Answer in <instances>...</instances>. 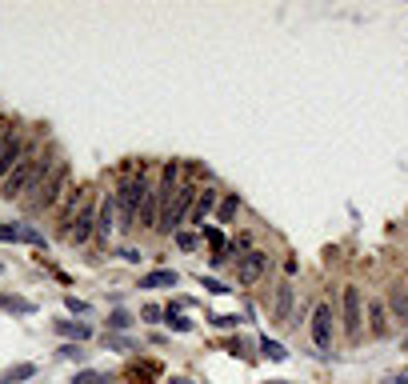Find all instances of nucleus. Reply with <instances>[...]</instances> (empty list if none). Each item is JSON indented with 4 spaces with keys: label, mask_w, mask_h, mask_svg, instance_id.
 Wrapping results in <instances>:
<instances>
[{
    "label": "nucleus",
    "mask_w": 408,
    "mask_h": 384,
    "mask_svg": "<svg viewBox=\"0 0 408 384\" xmlns=\"http://www.w3.org/2000/svg\"><path fill=\"white\" fill-rule=\"evenodd\" d=\"M68 188H73V168H68V161H56V156H40L37 180H32V185H28V192H25L28 216L52 212L64 197H68Z\"/></svg>",
    "instance_id": "f257e3e1"
},
{
    "label": "nucleus",
    "mask_w": 408,
    "mask_h": 384,
    "mask_svg": "<svg viewBox=\"0 0 408 384\" xmlns=\"http://www.w3.org/2000/svg\"><path fill=\"white\" fill-rule=\"evenodd\" d=\"M149 188H152V176L144 164L120 173V180L112 188V197H116V228L120 233H136V216H140V204L149 197Z\"/></svg>",
    "instance_id": "f03ea898"
},
{
    "label": "nucleus",
    "mask_w": 408,
    "mask_h": 384,
    "mask_svg": "<svg viewBox=\"0 0 408 384\" xmlns=\"http://www.w3.org/2000/svg\"><path fill=\"white\" fill-rule=\"evenodd\" d=\"M340 328H345L348 340H360V333H364V297H360V285L340 288Z\"/></svg>",
    "instance_id": "7ed1b4c3"
},
{
    "label": "nucleus",
    "mask_w": 408,
    "mask_h": 384,
    "mask_svg": "<svg viewBox=\"0 0 408 384\" xmlns=\"http://www.w3.org/2000/svg\"><path fill=\"white\" fill-rule=\"evenodd\" d=\"M32 152H37L32 140H20L16 128H4V132H0V180H8V173H13L25 156H32Z\"/></svg>",
    "instance_id": "20e7f679"
},
{
    "label": "nucleus",
    "mask_w": 408,
    "mask_h": 384,
    "mask_svg": "<svg viewBox=\"0 0 408 384\" xmlns=\"http://www.w3.org/2000/svg\"><path fill=\"white\" fill-rule=\"evenodd\" d=\"M297 285L292 280H276L272 285V300H268V312H272V321L280 324V328H292L297 324Z\"/></svg>",
    "instance_id": "39448f33"
},
{
    "label": "nucleus",
    "mask_w": 408,
    "mask_h": 384,
    "mask_svg": "<svg viewBox=\"0 0 408 384\" xmlns=\"http://www.w3.org/2000/svg\"><path fill=\"white\" fill-rule=\"evenodd\" d=\"M309 336H312V345L321 348V352H333L336 345V316H333V304H316L309 316Z\"/></svg>",
    "instance_id": "423d86ee"
},
{
    "label": "nucleus",
    "mask_w": 408,
    "mask_h": 384,
    "mask_svg": "<svg viewBox=\"0 0 408 384\" xmlns=\"http://www.w3.org/2000/svg\"><path fill=\"white\" fill-rule=\"evenodd\" d=\"M264 273H268V252H264V248H252V252H245V256L233 264V276H236V285L240 288L260 285Z\"/></svg>",
    "instance_id": "0eeeda50"
},
{
    "label": "nucleus",
    "mask_w": 408,
    "mask_h": 384,
    "mask_svg": "<svg viewBox=\"0 0 408 384\" xmlns=\"http://www.w3.org/2000/svg\"><path fill=\"white\" fill-rule=\"evenodd\" d=\"M37 164H40V156H37V152H32V156H25V161L16 164L13 173H8V180H4V188H0V192H4L8 200H25L28 185L37 180Z\"/></svg>",
    "instance_id": "6e6552de"
},
{
    "label": "nucleus",
    "mask_w": 408,
    "mask_h": 384,
    "mask_svg": "<svg viewBox=\"0 0 408 384\" xmlns=\"http://www.w3.org/2000/svg\"><path fill=\"white\" fill-rule=\"evenodd\" d=\"M221 188L216 185H200V192H197V204H192V216H188V224H197V233L209 224V216H216V204H221Z\"/></svg>",
    "instance_id": "1a4fd4ad"
},
{
    "label": "nucleus",
    "mask_w": 408,
    "mask_h": 384,
    "mask_svg": "<svg viewBox=\"0 0 408 384\" xmlns=\"http://www.w3.org/2000/svg\"><path fill=\"white\" fill-rule=\"evenodd\" d=\"M85 188H68V197L61 200V204H56V233L64 236V240H68V228H73V221H76V212L85 209Z\"/></svg>",
    "instance_id": "9d476101"
},
{
    "label": "nucleus",
    "mask_w": 408,
    "mask_h": 384,
    "mask_svg": "<svg viewBox=\"0 0 408 384\" xmlns=\"http://www.w3.org/2000/svg\"><path fill=\"white\" fill-rule=\"evenodd\" d=\"M97 236V212H92V204L85 200V209L76 212V221H73V228H68V244H88Z\"/></svg>",
    "instance_id": "9b49d317"
},
{
    "label": "nucleus",
    "mask_w": 408,
    "mask_h": 384,
    "mask_svg": "<svg viewBox=\"0 0 408 384\" xmlns=\"http://www.w3.org/2000/svg\"><path fill=\"white\" fill-rule=\"evenodd\" d=\"M384 309H388V316H392L400 328H408V288H404V280H400V285H388Z\"/></svg>",
    "instance_id": "f8f14e48"
},
{
    "label": "nucleus",
    "mask_w": 408,
    "mask_h": 384,
    "mask_svg": "<svg viewBox=\"0 0 408 384\" xmlns=\"http://www.w3.org/2000/svg\"><path fill=\"white\" fill-rule=\"evenodd\" d=\"M156 221H161V188H156V180H152L149 197H144V204H140V216H136V228L156 233Z\"/></svg>",
    "instance_id": "ddd939ff"
},
{
    "label": "nucleus",
    "mask_w": 408,
    "mask_h": 384,
    "mask_svg": "<svg viewBox=\"0 0 408 384\" xmlns=\"http://www.w3.org/2000/svg\"><path fill=\"white\" fill-rule=\"evenodd\" d=\"M388 333H392V316H388V309H384V300L372 297L369 300V336L372 340H384Z\"/></svg>",
    "instance_id": "4468645a"
},
{
    "label": "nucleus",
    "mask_w": 408,
    "mask_h": 384,
    "mask_svg": "<svg viewBox=\"0 0 408 384\" xmlns=\"http://www.w3.org/2000/svg\"><path fill=\"white\" fill-rule=\"evenodd\" d=\"M0 240L4 244H44L40 228H32V224H0Z\"/></svg>",
    "instance_id": "2eb2a0df"
},
{
    "label": "nucleus",
    "mask_w": 408,
    "mask_h": 384,
    "mask_svg": "<svg viewBox=\"0 0 408 384\" xmlns=\"http://www.w3.org/2000/svg\"><path fill=\"white\" fill-rule=\"evenodd\" d=\"M112 233H116V197L104 192V197H100V209H97V236L109 240Z\"/></svg>",
    "instance_id": "dca6fc26"
},
{
    "label": "nucleus",
    "mask_w": 408,
    "mask_h": 384,
    "mask_svg": "<svg viewBox=\"0 0 408 384\" xmlns=\"http://www.w3.org/2000/svg\"><path fill=\"white\" fill-rule=\"evenodd\" d=\"M52 328H56L68 345H85L88 336H92V324L88 321H52Z\"/></svg>",
    "instance_id": "f3484780"
},
{
    "label": "nucleus",
    "mask_w": 408,
    "mask_h": 384,
    "mask_svg": "<svg viewBox=\"0 0 408 384\" xmlns=\"http://www.w3.org/2000/svg\"><path fill=\"white\" fill-rule=\"evenodd\" d=\"M176 285H180L176 268H152V273L140 276V288H176Z\"/></svg>",
    "instance_id": "a211bd4d"
},
{
    "label": "nucleus",
    "mask_w": 408,
    "mask_h": 384,
    "mask_svg": "<svg viewBox=\"0 0 408 384\" xmlns=\"http://www.w3.org/2000/svg\"><path fill=\"white\" fill-rule=\"evenodd\" d=\"M245 209V200L236 197V192H224L221 204H216V228H224V224H233L236 221V212Z\"/></svg>",
    "instance_id": "6ab92c4d"
},
{
    "label": "nucleus",
    "mask_w": 408,
    "mask_h": 384,
    "mask_svg": "<svg viewBox=\"0 0 408 384\" xmlns=\"http://www.w3.org/2000/svg\"><path fill=\"white\" fill-rule=\"evenodd\" d=\"M200 240H209L212 256H228V233H224V228H216V224H204V228H200ZM228 261H233V256H228Z\"/></svg>",
    "instance_id": "aec40b11"
},
{
    "label": "nucleus",
    "mask_w": 408,
    "mask_h": 384,
    "mask_svg": "<svg viewBox=\"0 0 408 384\" xmlns=\"http://www.w3.org/2000/svg\"><path fill=\"white\" fill-rule=\"evenodd\" d=\"M0 309L4 312H16V316H32L37 312V304L25 297H16V292H0Z\"/></svg>",
    "instance_id": "412c9836"
},
{
    "label": "nucleus",
    "mask_w": 408,
    "mask_h": 384,
    "mask_svg": "<svg viewBox=\"0 0 408 384\" xmlns=\"http://www.w3.org/2000/svg\"><path fill=\"white\" fill-rule=\"evenodd\" d=\"M164 324H168V328H173V333H192V328H197V324L188 321L185 312L176 309V304H168V309H164Z\"/></svg>",
    "instance_id": "4be33fe9"
},
{
    "label": "nucleus",
    "mask_w": 408,
    "mask_h": 384,
    "mask_svg": "<svg viewBox=\"0 0 408 384\" xmlns=\"http://www.w3.org/2000/svg\"><path fill=\"white\" fill-rule=\"evenodd\" d=\"M37 376V364H13V368L0 372V384H20V380H32Z\"/></svg>",
    "instance_id": "5701e85b"
},
{
    "label": "nucleus",
    "mask_w": 408,
    "mask_h": 384,
    "mask_svg": "<svg viewBox=\"0 0 408 384\" xmlns=\"http://www.w3.org/2000/svg\"><path fill=\"white\" fill-rule=\"evenodd\" d=\"M256 348H260V357L276 360V364H280V360H288V348L280 345V340H272V336H260V340H256Z\"/></svg>",
    "instance_id": "b1692460"
},
{
    "label": "nucleus",
    "mask_w": 408,
    "mask_h": 384,
    "mask_svg": "<svg viewBox=\"0 0 408 384\" xmlns=\"http://www.w3.org/2000/svg\"><path fill=\"white\" fill-rule=\"evenodd\" d=\"M132 312H124V309H112L109 312V333H128V328H132Z\"/></svg>",
    "instance_id": "393cba45"
},
{
    "label": "nucleus",
    "mask_w": 408,
    "mask_h": 384,
    "mask_svg": "<svg viewBox=\"0 0 408 384\" xmlns=\"http://www.w3.org/2000/svg\"><path fill=\"white\" fill-rule=\"evenodd\" d=\"M73 384H112L109 372H100V368H80L73 376Z\"/></svg>",
    "instance_id": "a878e982"
},
{
    "label": "nucleus",
    "mask_w": 408,
    "mask_h": 384,
    "mask_svg": "<svg viewBox=\"0 0 408 384\" xmlns=\"http://www.w3.org/2000/svg\"><path fill=\"white\" fill-rule=\"evenodd\" d=\"M104 348H109V352H136V345L120 333H104Z\"/></svg>",
    "instance_id": "bb28decb"
},
{
    "label": "nucleus",
    "mask_w": 408,
    "mask_h": 384,
    "mask_svg": "<svg viewBox=\"0 0 408 384\" xmlns=\"http://www.w3.org/2000/svg\"><path fill=\"white\" fill-rule=\"evenodd\" d=\"M173 244L180 248V252H197V248H200V233H188V228H180V233L173 236Z\"/></svg>",
    "instance_id": "cd10ccee"
},
{
    "label": "nucleus",
    "mask_w": 408,
    "mask_h": 384,
    "mask_svg": "<svg viewBox=\"0 0 408 384\" xmlns=\"http://www.w3.org/2000/svg\"><path fill=\"white\" fill-rule=\"evenodd\" d=\"M197 280H200V288H209L212 297H228V292H233V285H224V280H216V276H204V273H200Z\"/></svg>",
    "instance_id": "c85d7f7f"
},
{
    "label": "nucleus",
    "mask_w": 408,
    "mask_h": 384,
    "mask_svg": "<svg viewBox=\"0 0 408 384\" xmlns=\"http://www.w3.org/2000/svg\"><path fill=\"white\" fill-rule=\"evenodd\" d=\"M252 340H245V336H233V340H228V352H233V357H240V360H252Z\"/></svg>",
    "instance_id": "c756f323"
},
{
    "label": "nucleus",
    "mask_w": 408,
    "mask_h": 384,
    "mask_svg": "<svg viewBox=\"0 0 408 384\" xmlns=\"http://www.w3.org/2000/svg\"><path fill=\"white\" fill-rule=\"evenodd\" d=\"M140 321L144 324H164V309L161 304H144V309H140Z\"/></svg>",
    "instance_id": "7c9ffc66"
},
{
    "label": "nucleus",
    "mask_w": 408,
    "mask_h": 384,
    "mask_svg": "<svg viewBox=\"0 0 408 384\" xmlns=\"http://www.w3.org/2000/svg\"><path fill=\"white\" fill-rule=\"evenodd\" d=\"M212 328H240V316L236 312H228V316H209Z\"/></svg>",
    "instance_id": "2f4dec72"
},
{
    "label": "nucleus",
    "mask_w": 408,
    "mask_h": 384,
    "mask_svg": "<svg viewBox=\"0 0 408 384\" xmlns=\"http://www.w3.org/2000/svg\"><path fill=\"white\" fill-rule=\"evenodd\" d=\"M61 357H64V360H76V364H80V360H85L88 352H85V345H61Z\"/></svg>",
    "instance_id": "473e14b6"
},
{
    "label": "nucleus",
    "mask_w": 408,
    "mask_h": 384,
    "mask_svg": "<svg viewBox=\"0 0 408 384\" xmlns=\"http://www.w3.org/2000/svg\"><path fill=\"white\" fill-rule=\"evenodd\" d=\"M64 309L73 312V316H88V304L80 297H64Z\"/></svg>",
    "instance_id": "72a5a7b5"
},
{
    "label": "nucleus",
    "mask_w": 408,
    "mask_h": 384,
    "mask_svg": "<svg viewBox=\"0 0 408 384\" xmlns=\"http://www.w3.org/2000/svg\"><path fill=\"white\" fill-rule=\"evenodd\" d=\"M120 261H128V264H140V248H120Z\"/></svg>",
    "instance_id": "f704fd0d"
},
{
    "label": "nucleus",
    "mask_w": 408,
    "mask_h": 384,
    "mask_svg": "<svg viewBox=\"0 0 408 384\" xmlns=\"http://www.w3.org/2000/svg\"><path fill=\"white\" fill-rule=\"evenodd\" d=\"M384 384H408V376H388Z\"/></svg>",
    "instance_id": "c9c22d12"
},
{
    "label": "nucleus",
    "mask_w": 408,
    "mask_h": 384,
    "mask_svg": "<svg viewBox=\"0 0 408 384\" xmlns=\"http://www.w3.org/2000/svg\"><path fill=\"white\" fill-rule=\"evenodd\" d=\"M173 384H197V380H188V376H173Z\"/></svg>",
    "instance_id": "e433bc0d"
},
{
    "label": "nucleus",
    "mask_w": 408,
    "mask_h": 384,
    "mask_svg": "<svg viewBox=\"0 0 408 384\" xmlns=\"http://www.w3.org/2000/svg\"><path fill=\"white\" fill-rule=\"evenodd\" d=\"M268 384H288V380H268Z\"/></svg>",
    "instance_id": "4c0bfd02"
},
{
    "label": "nucleus",
    "mask_w": 408,
    "mask_h": 384,
    "mask_svg": "<svg viewBox=\"0 0 408 384\" xmlns=\"http://www.w3.org/2000/svg\"><path fill=\"white\" fill-rule=\"evenodd\" d=\"M404 288H408V268H404Z\"/></svg>",
    "instance_id": "58836bf2"
},
{
    "label": "nucleus",
    "mask_w": 408,
    "mask_h": 384,
    "mask_svg": "<svg viewBox=\"0 0 408 384\" xmlns=\"http://www.w3.org/2000/svg\"><path fill=\"white\" fill-rule=\"evenodd\" d=\"M404 352H408V340H404Z\"/></svg>",
    "instance_id": "ea45409f"
},
{
    "label": "nucleus",
    "mask_w": 408,
    "mask_h": 384,
    "mask_svg": "<svg viewBox=\"0 0 408 384\" xmlns=\"http://www.w3.org/2000/svg\"><path fill=\"white\" fill-rule=\"evenodd\" d=\"M0 273H4V264H0Z\"/></svg>",
    "instance_id": "a19ab883"
}]
</instances>
